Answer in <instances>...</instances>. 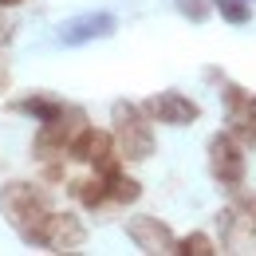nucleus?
I'll return each instance as SVG.
<instances>
[{
	"instance_id": "1",
	"label": "nucleus",
	"mask_w": 256,
	"mask_h": 256,
	"mask_svg": "<svg viewBox=\"0 0 256 256\" xmlns=\"http://www.w3.org/2000/svg\"><path fill=\"white\" fill-rule=\"evenodd\" d=\"M52 193L36 182H8L0 186V217L8 221V228L24 240L40 248V236H44V224L52 217Z\"/></svg>"
},
{
	"instance_id": "2",
	"label": "nucleus",
	"mask_w": 256,
	"mask_h": 256,
	"mask_svg": "<svg viewBox=\"0 0 256 256\" xmlns=\"http://www.w3.org/2000/svg\"><path fill=\"white\" fill-rule=\"evenodd\" d=\"M110 134L118 142V154L122 162H146L154 154V122L150 114L130 102V98H118L110 102Z\"/></svg>"
},
{
	"instance_id": "3",
	"label": "nucleus",
	"mask_w": 256,
	"mask_h": 256,
	"mask_svg": "<svg viewBox=\"0 0 256 256\" xmlns=\"http://www.w3.org/2000/svg\"><path fill=\"white\" fill-rule=\"evenodd\" d=\"M83 126H87V110H83V106H71V102H67V106L56 114V118L40 122V130H36V138H32V154H36V162L67 158L71 142L79 138V130H83Z\"/></svg>"
},
{
	"instance_id": "4",
	"label": "nucleus",
	"mask_w": 256,
	"mask_h": 256,
	"mask_svg": "<svg viewBox=\"0 0 256 256\" xmlns=\"http://www.w3.org/2000/svg\"><path fill=\"white\" fill-rule=\"evenodd\" d=\"M67 158L83 162V166H91L95 174H106V178L122 170V154H118V142H114V134H110V130L91 126V122L79 130V138L71 142Z\"/></svg>"
},
{
	"instance_id": "5",
	"label": "nucleus",
	"mask_w": 256,
	"mask_h": 256,
	"mask_svg": "<svg viewBox=\"0 0 256 256\" xmlns=\"http://www.w3.org/2000/svg\"><path fill=\"white\" fill-rule=\"evenodd\" d=\"M209 174L213 182L224 190H236L244 186V174H248V158H244V142L228 130H217L209 138Z\"/></svg>"
},
{
	"instance_id": "6",
	"label": "nucleus",
	"mask_w": 256,
	"mask_h": 256,
	"mask_svg": "<svg viewBox=\"0 0 256 256\" xmlns=\"http://www.w3.org/2000/svg\"><path fill=\"white\" fill-rule=\"evenodd\" d=\"M221 102L224 118H228V134H236L244 142V150H256V95L221 79Z\"/></svg>"
},
{
	"instance_id": "7",
	"label": "nucleus",
	"mask_w": 256,
	"mask_h": 256,
	"mask_svg": "<svg viewBox=\"0 0 256 256\" xmlns=\"http://www.w3.org/2000/svg\"><path fill=\"white\" fill-rule=\"evenodd\" d=\"M83 244H87V224L71 209H52V217L44 224V236H40V248H48V252H79Z\"/></svg>"
},
{
	"instance_id": "8",
	"label": "nucleus",
	"mask_w": 256,
	"mask_h": 256,
	"mask_svg": "<svg viewBox=\"0 0 256 256\" xmlns=\"http://www.w3.org/2000/svg\"><path fill=\"white\" fill-rule=\"evenodd\" d=\"M142 110L150 114V122H166V126H193L201 118V106L182 91H158L142 102Z\"/></svg>"
},
{
	"instance_id": "9",
	"label": "nucleus",
	"mask_w": 256,
	"mask_h": 256,
	"mask_svg": "<svg viewBox=\"0 0 256 256\" xmlns=\"http://www.w3.org/2000/svg\"><path fill=\"white\" fill-rule=\"evenodd\" d=\"M126 236L134 240V248L146 256H166L178 248V236H174V228L158 217H150V213H138V217H130L126 221Z\"/></svg>"
},
{
	"instance_id": "10",
	"label": "nucleus",
	"mask_w": 256,
	"mask_h": 256,
	"mask_svg": "<svg viewBox=\"0 0 256 256\" xmlns=\"http://www.w3.org/2000/svg\"><path fill=\"white\" fill-rule=\"evenodd\" d=\"M114 28H118L114 12H83V16H71V20L60 24V44L64 48H83V44L114 36Z\"/></svg>"
},
{
	"instance_id": "11",
	"label": "nucleus",
	"mask_w": 256,
	"mask_h": 256,
	"mask_svg": "<svg viewBox=\"0 0 256 256\" xmlns=\"http://www.w3.org/2000/svg\"><path fill=\"white\" fill-rule=\"evenodd\" d=\"M217 228H221V252H252V240H256V221L244 217L236 205H224L221 213L213 217Z\"/></svg>"
},
{
	"instance_id": "12",
	"label": "nucleus",
	"mask_w": 256,
	"mask_h": 256,
	"mask_svg": "<svg viewBox=\"0 0 256 256\" xmlns=\"http://www.w3.org/2000/svg\"><path fill=\"white\" fill-rule=\"evenodd\" d=\"M16 114H28L32 122H48V118H56L60 110H64L67 102L60 95H52V91H32V95H24V98H12L8 102Z\"/></svg>"
},
{
	"instance_id": "13",
	"label": "nucleus",
	"mask_w": 256,
	"mask_h": 256,
	"mask_svg": "<svg viewBox=\"0 0 256 256\" xmlns=\"http://www.w3.org/2000/svg\"><path fill=\"white\" fill-rule=\"evenodd\" d=\"M138 197H142V182H138V178H126L122 170L110 174V209H126Z\"/></svg>"
},
{
	"instance_id": "14",
	"label": "nucleus",
	"mask_w": 256,
	"mask_h": 256,
	"mask_svg": "<svg viewBox=\"0 0 256 256\" xmlns=\"http://www.w3.org/2000/svg\"><path fill=\"white\" fill-rule=\"evenodd\" d=\"M174 252H182V256H213V252H221V248H217V240H213L209 232H190V236L178 240Z\"/></svg>"
},
{
	"instance_id": "15",
	"label": "nucleus",
	"mask_w": 256,
	"mask_h": 256,
	"mask_svg": "<svg viewBox=\"0 0 256 256\" xmlns=\"http://www.w3.org/2000/svg\"><path fill=\"white\" fill-rule=\"evenodd\" d=\"M213 8L221 12V20L236 24V28L252 20V0H213Z\"/></svg>"
},
{
	"instance_id": "16",
	"label": "nucleus",
	"mask_w": 256,
	"mask_h": 256,
	"mask_svg": "<svg viewBox=\"0 0 256 256\" xmlns=\"http://www.w3.org/2000/svg\"><path fill=\"white\" fill-rule=\"evenodd\" d=\"M174 4H178V12H182L186 20H193V24H205L209 12H213V0H174Z\"/></svg>"
},
{
	"instance_id": "17",
	"label": "nucleus",
	"mask_w": 256,
	"mask_h": 256,
	"mask_svg": "<svg viewBox=\"0 0 256 256\" xmlns=\"http://www.w3.org/2000/svg\"><path fill=\"white\" fill-rule=\"evenodd\" d=\"M12 87V64H8V56H4V48H0V95Z\"/></svg>"
},
{
	"instance_id": "18",
	"label": "nucleus",
	"mask_w": 256,
	"mask_h": 256,
	"mask_svg": "<svg viewBox=\"0 0 256 256\" xmlns=\"http://www.w3.org/2000/svg\"><path fill=\"white\" fill-rule=\"evenodd\" d=\"M12 36H16V24H12V20H8L4 12H0V48H4V44H8Z\"/></svg>"
},
{
	"instance_id": "19",
	"label": "nucleus",
	"mask_w": 256,
	"mask_h": 256,
	"mask_svg": "<svg viewBox=\"0 0 256 256\" xmlns=\"http://www.w3.org/2000/svg\"><path fill=\"white\" fill-rule=\"evenodd\" d=\"M16 4H24V0H0V8H16Z\"/></svg>"
}]
</instances>
